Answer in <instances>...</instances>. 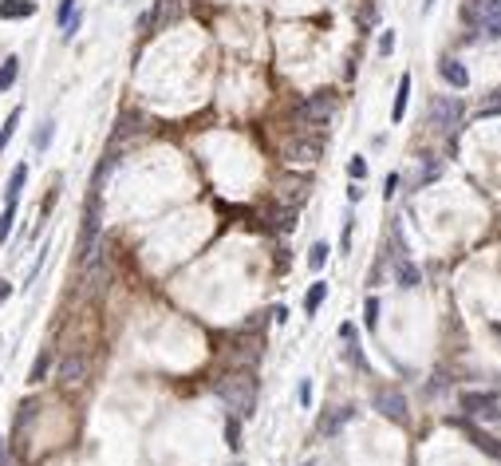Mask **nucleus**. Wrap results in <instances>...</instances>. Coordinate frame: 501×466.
<instances>
[{
	"label": "nucleus",
	"instance_id": "obj_7",
	"mask_svg": "<svg viewBox=\"0 0 501 466\" xmlns=\"http://www.w3.org/2000/svg\"><path fill=\"white\" fill-rule=\"evenodd\" d=\"M395 281H399L403 289H419V281H423V273H419V265H410L403 249L395 253Z\"/></svg>",
	"mask_w": 501,
	"mask_h": 466
},
{
	"label": "nucleus",
	"instance_id": "obj_25",
	"mask_svg": "<svg viewBox=\"0 0 501 466\" xmlns=\"http://www.w3.org/2000/svg\"><path fill=\"white\" fill-rule=\"evenodd\" d=\"M347 174L356 178V182H360V178H367V162H363V159H360V154H356V159L347 162Z\"/></svg>",
	"mask_w": 501,
	"mask_h": 466
},
{
	"label": "nucleus",
	"instance_id": "obj_21",
	"mask_svg": "<svg viewBox=\"0 0 501 466\" xmlns=\"http://www.w3.org/2000/svg\"><path fill=\"white\" fill-rule=\"evenodd\" d=\"M12 222H16V206H4V213H0V245L8 242V233H12Z\"/></svg>",
	"mask_w": 501,
	"mask_h": 466
},
{
	"label": "nucleus",
	"instance_id": "obj_8",
	"mask_svg": "<svg viewBox=\"0 0 501 466\" xmlns=\"http://www.w3.org/2000/svg\"><path fill=\"white\" fill-rule=\"evenodd\" d=\"M24 182H28V166L20 162L12 174H8V182H4V206H16V202H20V190H24Z\"/></svg>",
	"mask_w": 501,
	"mask_h": 466
},
{
	"label": "nucleus",
	"instance_id": "obj_13",
	"mask_svg": "<svg viewBox=\"0 0 501 466\" xmlns=\"http://www.w3.org/2000/svg\"><path fill=\"white\" fill-rule=\"evenodd\" d=\"M20 119H24V111H20V107H16V111L8 115V119H4V127H0V154H4V150H8V143H12L16 127H20Z\"/></svg>",
	"mask_w": 501,
	"mask_h": 466
},
{
	"label": "nucleus",
	"instance_id": "obj_31",
	"mask_svg": "<svg viewBox=\"0 0 501 466\" xmlns=\"http://www.w3.org/2000/svg\"><path fill=\"white\" fill-rule=\"evenodd\" d=\"M493 328H498V332H501V324H493Z\"/></svg>",
	"mask_w": 501,
	"mask_h": 466
},
{
	"label": "nucleus",
	"instance_id": "obj_5",
	"mask_svg": "<svg viewBox=\"0 0 501 466\" xmlns=\"http://www.w3.org/2000/svg\"><path fill=\"white\" fill-rule=\"evenodd\" d=\"M331 111H336V95H331V91H320V95H312L308 103H300L296 119L300 123H324Z\"/></svg>",
	"mask_w": 501,
	"mask_h": 466
},
{
	"label": "nucleus",
	"instance_id": "obj_26",
	"mask_svg": "<svg viewBox=\"0 0 501 466\" xmlns=\"http://www.w3.org/2000/svg\"><path fill=\"white\" fill-rule=\"evenodd\" d=\"M482 119H493V115H501V91H498V99H489V103H482Z\"/></svg>",
	"mask_w": 501,
	"mask_h": 466
},
{
	"label": "nucleus",
	"instance_id": "obj_19",
	"mask_svg": "<svg viewBox=\"0 0 501 466\" xmlns=\"http://www.w3.org/2000/svg\"><path fill=\"white\" fill-rule=\"evenodd\" d=\"M225 443H229V447H241V419L237 415H229V423H225Z\"/></svg>",
	"mask_w": 501,
	"mask_h": 466
},
{
	"label": "nucleus",
	"instance_id": "obj_10",
	"mask_svg": "<svg viewBox=\"0 0 501 466\" xmlns=\"http://www.w3.org/2000/svg\"><path fill=\"white\" fill-rule=\"evenodd\" d=\"M351 415H356V407H336V411H331L328 419H320V434H336Z\"/></svg>",
	"mask_w": 501,
	"mask_h": 466
},
{
	"label": "nucleus",
	"instance_id": "obj_16",
	"mask_svg": "<svg viewBox=\"0 0 501 466\" xmlns=\"http://www.w3.org/2000/svg\"><path fill=\"white\" fill-rule=\"evenodd\" d=\"M407 99H410V75H403V80H399V95H395V111H391L395 123L407 115Z\"/></svg>",
	"mask_w": 501,
	"mask_h": 466
},
{
	"label": "nucleus",
	"instance_id": "obj_15",
	"mask_svg": "<svg viewBox=\"0 0 501 466\" xmlns=\"http://www.w3.org/2000/svg\"><path fill=\"white\" fill-rule=\"evenodd\" d=\"M56 24H60L63 32H67V28H71V24H79L75 0H60V8H56Z\"/></svg>",
	"mask_w": 501,
	"mask_h": 466
},
{
	"label": "nucleus",
	"instance_id": "obj_29",
	"mask_svg": "<svg viewBox=\"0 0 501 466\" xmlns=\"http://www.w3.org/2000/svg\"><path fill=\"white\" fill-rule=\"evenodd\" d=\"M8 296H12V285H8V281H0V305H4Z\"/></svg>",
	"mask_w": 501,
	"mask_h": 466
},
{
	"label": "nucleus",
	"instance_id": "obj_22",
	"mask_svg": "<svg viewBox=\"0 0 501 466\" xmlns=\"http://www.w3.org/2000/svg\"><path fill=\"white\" fill-rule=\"evenodd\" d=\"M363 324L367 328H379V301L375 296H367V305H363Z\"/></svg>",
	"mask_w": 501,
	"mask_h": 466
},
{
	"label": "nucleus",
	"instance_id": "obj_17",
	"mask_svg": "<svg viewBox=\"0 0 501 466\" xmlns=\"http://www.w3.org/2000/svg\"><path fill=\"white\" fill-rule=\"evenodd\" d=\"M16 75H20V60H16V56H8V60L0 64V91H8V87L16 83Z\"/></svg>",
	"mask_w": 501,
	"mask_h": 466
},
{
	"label": "nucleus",
	"instance_id": "obj_11",
	"mask_svg": "<svg viewBox=\"0 0 501 466\" xmlns=\"http://www.w3.org/2000/svg\"><path fill=\"white\" fill-rule=\"evenodd\" d=\"M442 80L450 83V87H466V83H470V71L458 64V60H446V64H442Z\"/></svg>",
	"mask_w": 501,
	"mask_h": 466
},
{
	"label": "nucleus",
	"instance_id": "obj_28",
	"mask_svg": "<svg viewBox=\"0 0 501 466\" xmlns=\"http://www.w3.org/2000/svg\"><path fill=\"white\" fill-rule=\"evenodd\" d=\"M300 403H304V407H308V403H312V384H308V380H304V384H300Z\"/></svg>",
	"mask_w": 501,
	"mask_h": 466
},
{
	"label": "nucleus",
	"instance_id": "obj_12",
	"mask_svg": "<svg viewBox=\"0 0 501 466\" xmlns=\"http://www.w3.org/2000/svg\"><path fill=\"white\" fill-rule=\"evenodd\" d=\"M434 178H439V162H434V154H419L415 182H419V186H426V182H434Z\"/></svg>",
	"mask_w": 501,
	"mask_h": 466
},
{
	"label": "nucleus",
	"instance_id": "obj_32",
	"mask_svg": "<svg viewBox=\"0 0 501 466\" xmlns=\"http://www.w3.org/2000/svg\"><path fill=\"white\" fill-rule=\"evenodd\" d=\"M304 466H316V463H304Z\"/></svg>",
	"mask_w": 501,
	"mask_h": 466
},
{
	"label": "nucleus",
	"instance_id": "obj_18",
	"mask_svg": "<svg viewBox=\"0 0 501 466\" xmlns=\"http://www.w3.org/2000/svg\"><path fill=\"white\" fill-rule=\"evenodd\" d=\"M328 253H331L328 245H324V242H316L312 249H308V269H324V265H328Z\"/></svg>",
	"mask_w": 501,
	"mask_h": 466
},
{
	"label": "nucleus",
	"instance_id": "obj_1",
	"mask_svg": "<svg viewBox=\"0 0 501 466\" xmlns=\"http://www.w3.org/2000/svg\"><path fill=\"white\" fill-rule=\"evenodd\" d=\"M218 399L233 411L237 419H249L253 407H257V380H253L249 371H233V375H225V380H218Z\"/></svg>",
	"mask_w": 501,
	"mask_h": 466
},
{
	"label": "nucleus",
	"instance_id": "obj_9",
	"mask_svg": "<svg viewBox=\"0 0 501 466\" xmlns=\"http://www.w3.org/2000/svg\"><path fill=\"white\" fill-rule=\"evenodd\" d=\"M32 12H36L32 0H4V4H0V20H24V16H32Z\"/></svg>",
	"mask_w": 501,
	"mask_h": 466
},
{
	"label": "nucleus",
	"instance_id": "obj_23",
	"mask_svg": "<svg viewBox=\"0 0 501 466\" xmlns=\"http://www.w3.org/2000/svg\"><path fill=\"white\" fill-rule=\"evenodd\" d=\"M51 130H56V123L47 119V123H40V130H36V150H47V143H51Z\"/></svg>",
	"mask_w": 501,
	"mask_h": 466
},
{
	"label": "nucleus",
	"instance_id": "obj_4",
	"mask_svg": "<svg viewBox=\"0 0 501 466\" xmlns=\"http://www.w3.org/2000/svg\"><path fill=\"white\" fill-rule=\"evenodd\" d=\"M375 411L379 415H387L391 423H399V427L407 423V399H403L395 387H379L375 391Z\"/></svg>",
	"mask_w": 501,
	"mask_h": 466
},
{
	"label": "nucleus",
	"instance_id": "obj_2",
	"mask_svg": "<svg viewBox=\"0 0 501 466\" xmlns=\"http://www.w3.org/2000/svg\"><path fill=\"white\" fill-rule=\"evenodd\" d=\"M462 411L470 419H486V423H498L501 419V399L493 391H466L462 395Z\"/></svg>",
	"mask_w": 501,
	"mask_h": 466
},
{
	"label": "nucleus",
	"instance_id": "obj_20",
	"mask_svg": "<svg viewBox=\"0 0 501 466\" xmlns=\"http://www.w3.org/2000/svg\"><path fill=\"white\" fill-rule=\"evenodd\" d=\"M478 12H482L486 24H498V20H501V0H482V8H478Z\"/></svg>",
	"mask_w": 501,
	"mask_h": 466
},
{
	"label": "nucleus",
	"instance_id": "obj_30",
	"mask_svg": "<svg viewBox=\"0 0 501 466\" xmlns=\"http://www.w3.org/2000/svg\"><path fill=\"white\" fill-rule=\"evenodd\" d=\"M0 466H4V439H0Z\"/></svg>",
	"mask_w": 501,
	"mask_h": 466
},
{
	"label": "nucleus",
	"instance_id": "obj_3",
	"mask_svg": "<svg viewBox=\"0 0 501 466\" xmlns=\"http://www.w3.org/2000/svg\"><path fill=\"white\" fill-rule=\"evenodd\" d=\"M458 119H462V103L450 95H439L434 103H430V127L434 130H454Z\"/></svg>",
	"mask_w": 501,
	"mask_h": 466
},
{
	"label": "nucleus",
	"instance_id": "obj_27",
	"mask_svg": "<svg viewBox=\"0 0 501 466\" xmlns=\"http://www.w3.org/2000/svg\"><path fill=\"white\" fill-rule=\"evenodd\" d=\"M379 51H383V56H391V51H395V32H391V28L379 36Z\"/></svg>",
	"mask_w": 501,
	"mask_h": 466
},
{
	"label": "nucleus",
	"instance_id": "obj_24",
	"mask_svg": "<svg viewBox=\"0 0 501 466\" xmlns=\"http://www.w3.org/2000/svg\"><path fill=\"white\" fill-rule=\"evenodd\" d=\"M47 364H51V356H40V360H36V368H32V384H40V380H44L47 375Z\"/></svg>",
	"mask_w": 501,
	"mask_h": 466
},
{
	"label": "nucleus",
	"instance_id": "obj_6",
	"mask_svg": "<svg viewBox=\"0 0 501 466\" xmlns=\"http://www.w3.org/2000/svg\"><path fill=\"white\" fill-rule=\"evenodd\" d=\"M56 380H60L63 387H75L87 380V356L75 352V356H63L60 360V371H56Z\"/></svg>",
	"mask_w": 501,
	"mask_h": 466
},
{
	"label": "nucleus",
	"instance_id": "obj_14",
	"mask_svg": "<svg viewBox=\"0 0 501 466\" xmlns=\"http://www.w3.org/2000/svg\"><path fill=\"white\" fill-rule=\"evenodd\" d=\"M324 296H328V285H324V281H316L312 289L304 292V312H308V316H312L316 308L324 305Z\"/></svg>",
	"mask_w": 501,
	"mask_h": 466
}]
</instances>
